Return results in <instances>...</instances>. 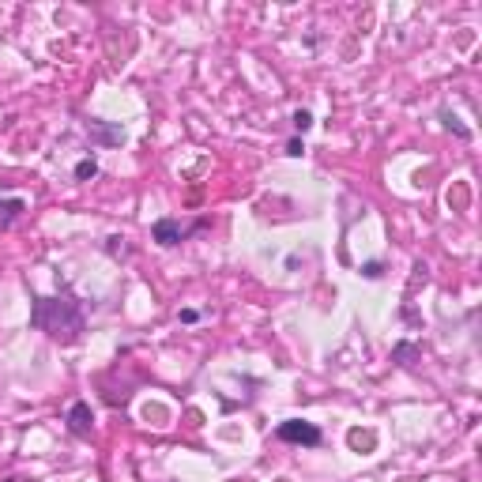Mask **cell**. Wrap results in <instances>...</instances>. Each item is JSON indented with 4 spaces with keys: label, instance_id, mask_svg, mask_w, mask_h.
Here are the masks:
<instances>
[{
    "label": "cell",
    "instance_id": "1",
    "mask_svg": "<svg viewBox=\"0 0 482 482\" xmlns=\"http://www.w3.org/2000/svg\"><path fill=\"white\" fill-rule=\"evenodd\" d=\"M30 320H34L38 328H45V332L61 343H76L79 332H83V313H79V302H72V298H64V302L38 298Z\"/></svg>",
    "mask_w": 482,
    "mask_h": 482
},
{
    "label": "cell",
    "instance_id": "2",
    "mask_svg": "<svg viewBox=\"0 0 482 482\" xmlns=\"http://www.w3.org/2000/svg\"><path fill=\"white\" fill-rule=\"evenodd\" d=\"M279 437L294 441V445H320V430L313 422H302V419L283 422V426H279Z\"/></svg>",
    "mask_w": 482,
    "mask_h": 482
},
{
    "label": "cell",
    "instance_id": "3",
    "mask_svg": "<svg viewBox=\"0 0 482 482\" xmlns=\"http://www.w3.org/2000/svg\"><path fill=\"white\" fill-rule=\"evenodd\" d=\"M200 222H192V227H181L178 219H158L155 222V230H151V238L158 241V245H178V241L189 234V230H196Z\"/></svg>",
    "mask_w": 482,
    "mask_h": 482
},
{
    "label": "cell",
    "instance_id": "4",
    "mask_svg": "<svg viewBox=\"0 0 482 482\" xmlns=\"http://www.w3.org/2000/svg\"><path fill=\"white\" fill-rule=\"evenodd\" d=\"M91 426H94V415L87 404H76L68 411V430L76 433V437H91Z\"/></svg>",
    "mask_w": 482,
    "mask_h": 482
},
{
    "label": "cell",
    "instance_id": "5",
    "mask_svg": "<svg viewBox=\"0 0 482 482\" xmlns=\"http://www.w3.org/2000/svg\"><path fill=\"white\" fill-rule=\"evenodd\" d=\"M23 211V200H4L0 204V227H12V219Z\"/></svg>",
    "mask_w": 482,
    "mask_h": 482
},
{
    "label": "cell",
    "instance_id": "6",
    "mask_svg": "<svg viewBox=\"0 0 482 482\" xmlns=\"http://www.w3.org/2000/svg\"><path fill=\"white\" fill-rule=\"evenodd\" d=\"M373 433H369V430H350V445H355V448H373Z\"/></svg>",
    "mask_w": 482,
    "mask_h": 482
},
{
    "label": "cell",
    "instance_id": "7",
    "mask_svg": "<svg viewBox=\"0 0 482 482\" xmlns=\"http://www.w3.org/2000/svg\"><path fill=\"white\" fill-rule=\"evenodd\" d=\"M94 174H98V163H94V158H83V163L76 166V178H79V181L94 178Z\"/></svg>",
    "mask_w": 482,
    "mask_h": 482
},
{
    "label": "cell",
    "instance_id": "8",
    "mask_svg": "<svg viewBox=\"0 0 482 482\" xmlns=\"http://www.w3.org/2000/svg\"><path fill=\"white\" fill-rule=\"evenodd\" d=\"M294 125H298V128H302V132H305V128H309V125H313V117H309V114H305V109H298V114H294Z\"/></svg>",
    "mask_w": 482,
    "mask_h": 482
}]
</instances>
